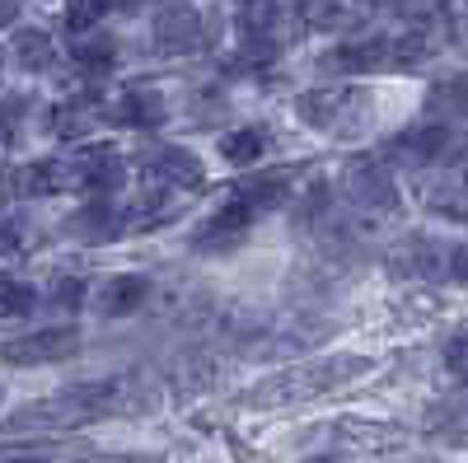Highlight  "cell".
<instances>
[{"label": "cell", "mask_w": 468, "mask_h": 463, "mask_svg": "<svg viewBox=\"0 0 468 463\" xmlns=\"http://www.w3.org/2000/svg\"><path fill=\"white\" fill-rule=\"evenodd\" d=\"M370 370V356H324V361H309L300 370H286V374H271L262 379L258 389L244 398L249 407H277V403H291V398H319L328 389H342L356 374Z\"/></svg>", "instance_id": "6da1fadb"}, {"label": "cell", "mask_w": 468, "mask_h": 463, "mask_svg": "<svg viewBox=\"0 0 468 463\" xmlns=\"http://www.w3.org/2000/svg\"><path fill=\"white\" fill-rule=\"evenodd\" d=\"M295 112L309 122V127H319L328 136H356L370 127V89H351V85H333V89H309L295 99Z\"/></svg>", "instance_id": "7a4b0ae2"}, {"label": "cell", "mask_w": 468, "mask_h": 463, "mask_svg": "<svg viewBox=\"0 0 468 463\" xmlns=\"http://www.w3.org/2000/svg\"><path fill=\"white\" fill-rule=\"evenodd\" d=\"M117 394H122V384H117V379H108V384H80V389H70V394H61L52 403H37L28 412H15L10 426H24V421H37V426H80V421L103 416L117 403Z\"/></svg>", "instance_id": "3957f363"}, {"label": "cell", "mask_w": 468, "mask_h": 463, "mask_svg": "<svg viewBox=\"0 0 468 463\" xmlns=\"http://www.w3.org/2000/svg\"><path fill=\"white\" fill-rule=\"evenodd\" d=\"M342 197L356 211L388 216V211H399V183L388 174V164H379V160H351L342 169Z\"/></svg>", "instance_id": "277c9868"}, {"label": "cell", "mask_w": 468, "mask_h": 463, "mask_svg": "<svg viewBox=\"0 0 468 463\" xmlns=\"http://www.w3.org/2000/svg\"><path fill=\"white\" fill-rule=\"evenodd\" d=\"M150 37H154V52L160 57L197 52L207 43V19H202V10H192V5H169V10L154 15Z\"/></svg>", "instance_id": "5b68a950"}, {"label": "cell", "mask_w": 468, "mask_h": 463, "mask_svg": "<svg viewBox=\"0 0 468 463\" xmlns=\"http://www.w3.org/2000/svg\"><path fill=\"white\" fill-rule=\"evenodd\" d=\"M70 178H75V187H80L85 197L108 202L112 192L127 183V164H122V154H117V150L94 145V150H85V154H75V160H70Z\"/></svg>", "instance_id": "8992f818"}, {"label": "cell", "mask_w": 468, "mask_h": 463, "mask_svg": "<svg viewBox=\"0 0 468 463\" xmlns=\"http://www.w3.org/2000/svg\"><path fill=\"white\" fill-rule=\"evenodd\" d=\"M450 145H454V136H450L445 122H421V127L399 132L394 141L384 145V154L394 164H403V169H426V164H436Z\"/></svg>", "instance_id": "52a82bcc"}, {"label": "cell", "mask_w": 468, "mask_h": 463, "mask_svg": "<svg viewBox=\"0 0 468 463\" xmlns=\"http://www.w3.org/2000/svg\"><path fill=\"white\" fill-rule=\"evenodd\" d=\"M80 346V328H43V332H28V337H15L5 346V361L10 365H48V361H66L75 356Z\"/></svg>", "instance_id": "ba28073f"}, {"label": "cell", "mask_w": 468, "mask_h": 463, "mask_svg": "<svg viewBox=\"0 0 468 463\" xmlns=\"http://www.w3.org/2000/svg\"><path fill=\"white\" fill-rule=\"evenodd\" d=\"M388 267H394V277H441V272H450V248H441L426 235H408L388 253Z\"/></svg>", "instance_id": "9c48e42d"}, {"label": "cell", "mask_w": 468, "mask_h": 463, "mask_svg": "<svg viewBox=\"0 0 468 463\" xmlns=\"http://www.w3.org/2000/svg\"><path fill=\"white\" fill-rule=\"evenodd\" d=\"M253 206H244V202H225L202 229H197V253H220V248H234L244 235H249V225H253Z\"/></svg>", "instance_id": "30bf717a"}, {"label": "cell", "mask_w": 468, "mask_h": 463, "mask_svg": "<svg viewBox=\"0 0 468 463\" xmlns=\"http://www.w3.org/2000/svg\"><path fill=\"white\" fill-rule=\"evenodd\" d=\"M66 187H75L70 160H33V164H19L10 174L15 197H52V192H66Z\"/></svg>", "instance_id": "8fae6325"}, {"label": "cell", "mask_w": 468, "mask_h": 463, "mask_svg": "<svg viewBox=\"0 0 468 463\" xmlns=\"http://www.w3.org/2000/svg\"><path fill=\"white\" fill-rule=\"evenodd\" d=\"M141 169L150 183H165V187H197L202 183V160L192 150H178V145L154 150L150 160H141Z\"/></svg>", "instance_id": "7c38bea8"}, {"label": "cell", "mask_w": 468, "mask_h": 463, "mask_svg": "<svg viewBox=\"0 0 468 463\" xmlns=\"http://www.w3.org/2000/svg\"><path fill=\"white\" fill-rule=\"evenodd\" d=\"M394 70V37H356L342 43L333 57H324V70Z\"/></svg>", "instance_id": "4fadbf2b"}, {"label": "cell", "mask_w": 468, "mask_h": 463, "mask_svg": "<svg viewBox=\"0 0 468 463\" xmlns=\"http://www.w3.org/2000/svg\"><path fill=\"white\" fill-rule=\"evenodd\" d=\"M112 118L122 122V127H145V132H154V127H165L169 103H165V94H160V89H150V85H132V89H122V99L112 103Z\"/></svg>", "instance_id": "5bb4252c"}, {"label": "cell", "mask_w": 468, "mask_h": 463, "mask_svg": "<svg viewBox=\"0 0 468 463\" xmlns=\"http://www.w3.org/2000/svg\"><path fill=\"white\" fill-rule=\"evenodd\" d=\"M145 295H150V277L122 272V277H108V281H103L99 309H103L108 319H127V314H136V309L145 304Z\"/></svg>", "instance_id": "9a60e30c"}, {"label": "cell", "mask_w": 468, "mask_h": 463, "mask_svg": "<svg viewBox=\"0 0 468 463\" xmlns=\"http://www.w3.org/2000/svg\"><path fill=\"white\" fill-rule=\"evenodd\" d=\"M421 202L445 220H468V183L459 174H436L421 183Z\"/></svg>", "instance_id": "2e32d148"}, {"label": "cell", "mask_w": 468, "mask_h": 463, "mask_svg": "<svg viewBox=\"0 0 468 463\" xmlns=\"http://www.w3.org/2000/svg\"><path fill=\"white\" fill-rule=\"evenodd\" d=\"M70 235H80V239H117V235H122V229H127V216L122 211H117L112 202H85L80 211H75L70 216Z\"/></svg>", "instance_id": "e0dca14e"}, {"label": "cell", "mask_w": 468, "mask_h": 463, "mask_svg": "<svg viewBox=\"0 0 468 463\" xmlns=\"http://www.w3.org/2000/svg\"><path fill=\"white\" fill-rule=\"evenodd\" d=\"M5 47H10V61L19 70H52V61H57V47L43 28H10Z\"/></svg>", "instance_id": "ac0fdd59"}, {"label": "cell", "mask_w": 468, "mask_h": 463, "mask_svg": "<svg viewBox=\"0 0 468 463\" xmlns=\"http://www.w3.org/2000/svg\"><path fill=\"white\" fill-rule=\"evenodd\" d=\"M426 112H431V118H445V122L468 118V70H454V75H445L441 85H431V94H426Z\"/></svg>", "instance_id": "d6986e66"}, {"label": "cell", "mask_w": 468, "mask_h": 463, "mask_svg": "<svg viewBox=\"0 0 468 463\" xmlns=\"http://www.w3.org/2000/svg\"><path fill=\"white\" fill-rule=\"evenodd\" d=\"M234 202H244L253 211H277L291 202V178L286 174H262V178H249L234 187Z\"/></svg>", "instance_id": "ffe728a7"}, {"label": "cell", "mask_w": 468, "mask_h": 463, "mask_svg": "<svg viewBox=\"0 0 468 463\" xmlns=\"http://www.w3.org/2000/svg\"><path fill=\"white\" fill-rule=\"evenodd\" d=\"M216 150H220L225 164H258L262 154H267V132H258V127H234V132H225V136L216 141Z\"/></svg>", "instance_id": "44dd1931"}, {"label": "cell", "mask_w": 468, "mask_h": 463, "mask_svg": "<svg viewBox=\"0 0 468 463\" xmlns=\"http://www.w3.org/2000/svg\"><path fill=\"white\" fill-rule=\"evenodd\" d=\"M234 28H239L249 43H267L271 28H277V0H239V5H234Z\"/></svg>", "instance_id": "7402d4cb"}, {"label": "cell", "mask_w": 468, "mask_h": 463, "mask_svg": "<svg viewBox=\"0 0 468 463\" xmlns=\"http://www.w3.org/2000/svg\"><path fill=\"white\" fill-rule=\"evenodd\" d=\"M94 112H99V99H94V94H75V99H66V103L52 112V132H57V136H80Z\"/></svg>", "instance_id": "603a6c76"}, {"label": "cell", "mask_w": 468, "mask_h": 463, "mask_svg": "<svg viewBox=\"0 0 468 463\" xmlns=\"http://www.w3.org/2000/svg\"><path fill=\"white\" fill-rule=\"evenodd\" d=\"M70 57L80 61V66H112L117 61V37L85 33V37H75V43H70Z\"/></svg>", "instance_id": "cb8c5ba5"}, {"label": "cell", "mask_w": 468, "mask_h": 463, "mask_svg": "<svg viewBox=\"0 0 468 463\" xmlns=\"http://www.w3.org/2000/svg\"><path fill=\"white\" fill-rule=\"evenodd\" d=\"M300 15L309 28H337L351 19V10L342 5V0H300Z\"/></svg>", "instance_id": "d4e9b609"}, {"label": "cell", "mask_w": 468, "mask_h": 463, "mask_svg": "<svg viewBox=\"0 0 468 463\" xmlns=\"http://www.w3.org/2000/svg\"><path fill=\"white\" fill-rule=\"evenodd\" d=\"M426 57H431V37H426L421 28L394 37V70H403V66H421Z\"/></svg>", "instance_id": "484cf974"}, {"label": "cell", "mask_w": 468, "mask_h": 463, "mask_svg": "<svg viewBox=\"0 0 468 463\" xmlns=\"http://www.w3.org/2000/svg\"><path fill=\"white\" fill-rule=\"evenodd\" d=\"M108 15V5L103 0H66V28L75 33V37H85L99 19Z\"/></svg>", "instance_id": "4316f807"}, {"label": "cell", "mask_w": 468, "mask_h": 463, "mask_svg": "<svg viewBox=\"0 0 468 463\" xmlns=\"http://www.w3.org/2000/svg\"><path fill=\"white\" fill-rule=\"evenodd\" d=\"M33 286H24V281H15V277H5L0 281V314L5 319H24L28 309H33Z\"/></svg>", "instance_id": "83f0119b"}, {"label": "cell", "mask_w": 468, "mask_h": 463, "mask_svg": "<svg viewBox=\"0 0 468 463\" xmlns=\"http://www.w3.org/2000/svg\"><path fill=\"white\" fill-rule=\"evenodd\" d=\"M52 304L61 309V314H75V309L85 304V281L80 277H61L57 290H52Z\"/></svg>", "instance_id": "f1b7e54d"}, {"label": "cell", "mask_w": 468, "mask_h": 463, "mask_svg": "<svg viewBox=\"0 0 468 463\" xmlns=\"http://www.w3.org/2000/svg\"><path fill=\"white\" fill-rule=\"evenodd\" d=\"M445 365H450V374L468 389V332H463V337H454V342L445 346Z\"/></svg>", "instance_id": "f546056e"}, {"label": "cell", "mask_w": 468, "mask_h": 463, "mask_svg": "<svg viewBox=\"0 0 468 463\" xmlns=\"http://www.w3.org/2000/svg\"><path fill=\"white\" fill-rule=\"evenodd\" d=\"M388 5H394V10H403V15H417V10H426V5H431V0H388Z\"/></svg>", "instance_id": "4dcf8cb0"}, {"label": "cell", "mask_w": 468, "mask_h": 463, "mask_svg": "<svg viewBox=\"0 0 468 463\" xmlns=\"http://www.w3.org/2000/svg\"><path fill=\"white\" fill-rule=\"evenodd\" d=\"M103 5H108V10H136L141 0H103Z\"/></svg>", "instance_id": "1f68e13d"}, {"label": "cell", "mask_w": 468, "mask_h": 463, "mask_svg": "<svg viewBox=\"0 0 468 463\" xmlns=\"http://www.w3.org/2000/svg\"><path fill=\"white\" fill-rule=\"evenodd\" d=\"M454 174H459V178L468 183V150H463V160H459V169H454Z\"/></svg>", "instance_id": "d6a6232c"}, {"label": "cell", "mask_w": 468, "mask_h": 463, "mask_svg": "<svg viewBox=\"0 0 468 463\" xmlns=\"http://www.w3.org/2000/svg\"><path fill=\"white\" fill-rule=\"evenodd\" d=\"M10 463H52V458H10Z\"/></svg>", "instance_id": "836d02e7"}, {"label": "cell", "mask_w": 468, "mask_h": 463, "mask_svg": "<svg viewBox=\"0 0 468 463\" xmlns=\"http://www.w3.org/2000/svg\"><path fill=\"white\" fill-rule=\"evenodd\" d=\"M304 463H333V458H304Z\"/></svg>", "instance_id": "e575fe53"}]
</instances>
